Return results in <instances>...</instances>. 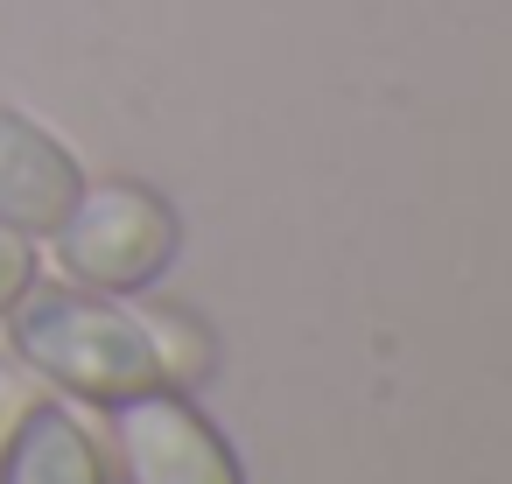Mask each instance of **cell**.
Wrapping results in <instances>:
<instances>
[{
  "instance_id": "obj_1",
  "label": "cell",
  "mask_w": 512,
  "mask_h": 484,
  "mask_svg": "<svg viewBox=\"0 0 512 484\" xmlns=\"http://www.w3.org/2000/svg\"><path fill=\"white\" fill-rule=\"evenodd\" d=\"M0 323H8V344L29 372H43L57 393L85 407H120L148 386H169L148 316L127 309L120 295L78 281H29Z\"/></svg>"
},
{
  "instance_id": "obj_2",
  "label": "cell",
  "mask_w": 512,
  "mask_h": 484,
  "mask_svg": "<svg viewBox=\"0 0 512 484\" xmlns=\"http://www.w3.org/2000/svg\"><path fill=\"white\" fill-rule=\"evenodd\" d=\"M64 281L99 288V295H141L169 274L176 246H183V218L162 190L148 183H85L71 218L50 232Z\"/></svg>"
},
{
  "instance_id": "obj_3",
  "label": "cell",
  "mask_w": 512,
  "mask_h": 484,
  "mask_svg": "<svg viewBox=\"0 0 512 484\" xmlns=\"http://www.w3.org/2000/svg\"><path fill=\"white\" fill-rule=\"evenodd\" d=\"M120 414V463L127 484H246L232 442L183 386H148L113 407Z\"/></svg>"
},
{
  "instance_id": "obj_4",
  "label": "cell",
  "mask_w": 512,
  "mask_h": 484,
  "mask_svg": "<svg viewBox=\"0 0 512 484\" xmlns=\"http://www.w3.org/2000/svg\"><path fill=\"white\" fill-rule=\"evenodd\" d=\"M85 190L78 155L29 113L0 106V232H22V239H50L71 204Z\"/></svg>"
},
{
  "instance_id": "obj_5",
  "label": "cell",
  "mask_w": 512,
  "mask_h": 484,
  "mask_svg": "<svg viewBox=\"0 0 512 484\" xmlns=\"http://www.w3.org/2000/svg\"><path fill=\"white\" fill-rule=\"evenodd\" d=\"M0 484H106V456L64 400H36L0 435Z\"/></svg>"
},
{
  "instance_id": "obj_6",
  "label": "cell",
  "mask_w": 512,
  "mask_h": 484,
  "mask_svg": "<svg viewBox=\"0 0 512 484\" xmlns=\"http://www.w3.org/2000/svg\"><path fill=\"white\" fill-rule=\"evenodd\" d=\"M141 316H148V330H155V351H162L169 386L190 393V386L211 372V337H204V323L183 316V309H141Z\"/></svg>"
},
{
  "instance_id": "obj_7",
  "label": "cell",
  "mask_w": 512,
  "mask_h": 484,
  "mask_svg": "<svg viewBox=\"0 0 512 484\" xmlns=\"http://www.w3.org/2000/svg\"><path fill=\"white\" fill-rule=\"evenodd\" d=\"M36 281V239L22 232H0V316L15 309V295Z\"/></svg>"
}]
</instances>
